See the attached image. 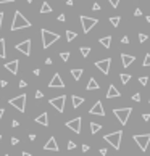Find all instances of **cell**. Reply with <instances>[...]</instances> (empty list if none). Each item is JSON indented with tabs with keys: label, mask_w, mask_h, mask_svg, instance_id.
Returning <instances> with one entry per match:
<instances>
[{
	"label": "cell",
	"mask_w": 150,
	"mask_h": 156,
	"mask_svg": "<svg viewBox=\"0 0 150 156\" xmlns=\"http://www.w3.org/2000/svg\"><path fill=\"white\" fill-rule=\"evenodd\" d=\"M121 137H123V130H116V132H112V134H107L103 137V140L108 142L115 150H119V146H121Z\"/></svg>",
	"instance_id": "cell-3"
},
{
	"label": "cell",
	"mask_w": 150,
	"mask_h": 156,
	"mask_svg": "<svg viewBox=\"0 0 150 156\" xmlns=\"http://www.w3.org/2000/svg\"><path fill=\"white\" fill-rule=\"evenodd\" d=\"M28 84H26V80H20V87H26Z\"/></svg>",
	"instance_id": "cell-47"
},
{
	"label": "cell",
	"mask_w": 150,
	"mask_h": 156,
	"mask_svg": "<svg viewBox=\"0 0 150 156\" xmlns=\"http://www.w3.org/2000/svg\"><path fill=\"white\" fill-rule=\"evenodd\" d=\"M121 42H123V44H129V37H128V35H124V37L121 39Z\"/></svg>",
	"instance_id": "cell-42"
},
{
	"label": "cell",
	"mask_w": 150,
	"mask_h": 156,
	"mask_svg": "<svg viewBox=\"0 0 150 156\" xmlns=\"http://www.w3.org/2000/svg\"><path fill=\"white\" fill-rule=\"evenodd\" d=\"M76 37H77V34H76V32H73V31H66V40H68V42L74 40Z\"/></svg>",
	"instance_id": "cell-29"
},
{
	"label": "cell",
	"mask_w": 150,
	"mask_h": 156,
	"mask_svg": "<svg viewBox=\"0 0 150 156\" xmlns=\"http://www.w3.org/2000/svg\"><path fill=\"white\" fill-rule=\"evenodd\" d=\"M20 143V139H16V137H11V145H18Z\"/></svg>",
	"instance_id": "cell-38"
},
{
	"label": "cell",
	"mask_w": 150,
	"mask_h": 156,
	"mask_svg": "<svg viewBox=\"0 0 150 156\" xmlns=\"http://www.w3.org/2000/svg\"><path fill=\"white\" fill-rule=\"evenodd\" d=\"M140 15H142V10H140V8H136V10H134V16H140Z\"/></svg>",
	"instance_id": "cell-39"
},
{
	"label": "cell",
	"mask_w": 150,
	"mask_h": 156,
	"mask_svg": "<svg viewBox=\"0 0 150 156\" xmlns=\"http://www.w3.org/2000/svg\"><path fill=\"white\" fill-rule=\"evenodd\" d=\"M52 63H53L52 58H47V60H45V64H52Z\"/></svg>",
	"instance_id": "cell-51"
},
{
	"label": "cell",
	"mask_w": 150,
	"mask_h": 156,
	"mask_svg": "<svg viewBox=\"0 0 150 156\" xmlns=\"http://www.w3.org/2000/svg\"><path fill=\"white\" fill-rule=\"evenodd\" d=\"M119 21H121V18H119V16H112V18H110V23H112V26H115V28H118V26H119Z\"/></svg>",
	"instance_id": "cell-27"
},
{
	"label": "cell",
	"mask_w": 150,
	"mask_h": 156,
	"mask_svg": "<svg viewBox=\"0 0 150 156\" xmlns=\"http://www.w3.org/2000/svg\"><path fill=\"white\" fill-rule=\"evenodd\" d=\"M42 97H44V94H42L40 90H37V92H36V98H37V100H39V98H42Z\"/></svg>",
	"instance_id": "cell-41"
},
{
	"label": "cell",
	"mask_w": 150,
	"mask_h": 156,
	"mask_svg": "<svg viewBox=\"0 0 150 156\" xmlns=\"http://www.w3.org/2000/svg\"><path fill=\"white\" fill-rule=\"evenodd\" d=\"M66 5H68V7H71V5H73V0H66Z\"/></svg>",
	"instance_id": "cell-55"
},
{
	"label": "cell",
	"mask_w": 150,
	"mask_h": 156,
	"mask_svg": "<svg viewBox=\"0 0 150 156\" xmlns=\"http://www.w3.org/2000/svg\"><path fill=\"white\" fill-rule=\"evenodd\" d=\"M81 122H82V119L77 116V118H74V119L66 122V127L70 129V130H73L74 134H81Z\"/></svg>",
	"instance_id": "cell-10"
},
{
	"label": "cell",
	"mask_w": 150,
	"mask_h": 156,
	"mask_svg": "<svg viewBox=\"0 0 150 156\" xmlns=\"http://www.w3.org/2000/svg\"><path fill=\"white\" fill-rule=\"evenodd\" d=\"M11 2H15V0H0V3H11Z\"/></svg>",
	"instance_id": "cell-45"
},
{
	"label": "cell",
	"mask_w": 150,
	"mask_h": 156,
	"mask_svg": "<svg viewBox=\"0 0 150 156\" xmlns=\"http://www.w3.org/2000/svg\"><path fill=\"white\" fill-rule=\"evenodd\" d=\"M103 45V49H110V45H112V35H105V37H100V40H98Z\"/></svg>",
	"instance_id": "cell-19"
},
{
	"label": "cell",
	"mask_w": 150,
	"mask_h": 156,
	"mask_svg": "<svg viewBox=\"0 0 150 156\" xmlns=\"http://www.w3.org/2000/svg\"><path fill=\"white\" fill-rule=\"evenodd\" d=\"M147 39H149V35H147V34H142V32L139 34V42H140V44H142V42H145Z\"/></svg>",
	"instance_id": "cell-33"
},
{
	"label": "cell",
	"mask_w": 150,
	"mask_h": 156,
	"mask_svg": "<svg viewBox=\"0 0 150 156\" xmlns=\"http://www.w3.org/2000/svg\"><path fill=\"white\" fill-rule=\"evenodd\" d=\"M76 148V143L73 142V140H70V142H68V150H74Z\"/></svg>",
	"instance_id": "cell-35"
},
{
	"label": "cell",
	"mask_w": 150,
	"mask_h": 156,
	"mask_svg": "<svg viewBox=\"0 0 150 156\" xmlns=\"http://www.w3.org/2000/svg\"><path fill=\"white\" fill-rule=\"evenodd\" d=\"M134 142L139 145V148L142 150V151H147V148H149V143H150V134H137V135L133 137Z\"/></svg>",
	"instance_id": "cell-6"
},
{
	"label": "cell",
	"mask_w": 150,
	"mask_h": 156,
	"mask_svg": "<svg viewBox=\"0 0 150 156\" xmlns=\"http://www.w3.org/2000/svg\"><path fill=\"white\" fill-rule=\"evenodd\" d=\"M89 113H91V114H94V116H102V118H103V116H105V110H103V105H102V101H97V103H95L94 106L89 110Z\"/></svg>",
	"instance_id": "cell-13"
},
{
	"label": "cell",
	"mask_w": 150,
	"mask_h": 156,
	"mask_svg": "<svg viewBox=\"0 0 150 156\" xmlns=\"http://www.w3.org/2000/svg\"><path fill=\"white\" fill-rule=\"evenodd\" d=\"M119 79H121L123 84H128L131 80V74H124V73H123V74H119Z\"/></svg>",
	"instance_id": "cell-28"
},
{
	"label": "cell",
	"mask_w": 150,
	"mask_h": 156,
	"mask_svg": "<svg viewBox=\"0 0 150 156\" xmlns=\"http://www.w3.org/2000/svg\"><path fill=\"white\" fill-rule=\"evenodd\" d=\"M139 84H140V85H147V84H149V77H147V76H140L139 77Z\"/></svg>",
	"instance_id": "cell-31"
},
{
	"label": "cell",
	"mask_w": 150,
	"mask_h": 156,
	"mask_svg": "<svg viewBox=\"0 0 150 156\" xmlns=\"http://www.w3.org/2000/svg\"><path fill=\"white\" fill-rule=\"evenodd\" d=\"M40 13H52V7H50L47 2H44L42 7H40Z\"/></svg>",
	"instance_id": "cell-24"
},
{
	"label": "cell",
	"mask_w": 150,
	"mask_h": 156,
	"mask_svg": "<svg viewBox=\"0 0 150 156\" xmlns=\"http://www.w3.org/2000/svg\"><path fill=\"white\" fill-rule=\"evenodd\" d=\"M118 97H121V92H119L113 84H110L108 92H107V98H118Z\"/></svg>",
	"instance_id": "cell-17"
},
{
	"label": "cell",
	"mask_w": 150,
	"mask_h": 156,
	"mask_svg": "<svg viewBox=\"0 0 150 156\" xmlns=\"http://www.w3.org/2000/svg\"><path fill=\"white\" fill-rule=\"evenodd\" d=\"M2 21H3V13L0 11V29H2Z\"/></svg>",
	"instance_id": "cell-46"
},
{
	"label": "cell",
	"mask_w": 150,
	"mask_h": 156,
	"mask_svg": "<svg viewBox=\"0 0 150 156\" xmlns=\"http://www.w3.org/2000/svg\"><path fill=\"white\" fill-rule=\"evenodd\" d=\"M65 19H66V18H65V15H60V16H58V21H65Z\"/></svg>",
	"instance_id": "cell-50"
},
{
	"label": "cell",
	"mask_w": 150,
	"mask_h": 156,
	"mask_svg": "<svg viewBox=\"0 0 150 156\" xmlns=\"http://www.w3.org/2000/svg\"><path fill=\"white\" fill-rule=\"evenodd\" d=\"M82 73H84L82 69H71V74H73V77L76 80H79L81 77H82Z\"/></svg>",
	"instance_id": "cell-25"
},
{
	"label": "cell",
	"mask_w": 150,
	"mask_h": 156,
	"mask_svg": "<svg viewBox=\"0 0 150 156\" xmlns=\"http://www.w3.org/2000/svg\"><path fill=\"white\" fill-rule=\"evenodd\" d=\"M108 2H110V5H112L113 8H116L119 5V0H108Z\"/></svg>",
	"instance_id": "cell-34"
},
{
	"label": "cell",
	"mask_w": 150,
	"mask_h": 156,
	"mask_svg": "<svg viewBox=\"0 0 150 156\" xmlns=\"http://www.w3.org/2000/svg\"><path fill=\"white\" fill-rule=\"evenodd\" d=\"M5 156H8V155H5Z\"/></svg>",
	"instance_id": "cell-61"
},
{
	"label": "cell",
	"mask_w": 150,
	"mask_h": 156,
	"mask_svg": "<svg viewBox=\"0 0 150 156\" xmlns=\"http://www.w3.org/2000/svg\"><path fill=\"white\" fill-rule=\"evenodd\" d=\"M82 151H89V145H82Z\"/></svg>",
	"instance_id": "cell-52"
},
{
	"label": "cell",
	"mask_w": 150,
	"mask_h": 156,
	"mask_svg": "<svg viewBox=\"0 0 150 156\" xmlns=\"http://www.w3.org/2000/svg\"><path fill=\"white\" fill-rule=\"evenodd\" d=\"M7 52H5V39H0V58H5Z\"/></svg>",
	"instance_id": "cell-23"
},
{
	"label": "cell",
	"mask_w": 150,
	"mask_h": 156,
	"mask_svg": "<svg viewBox=\"0 0 150 156\" xmlns=\"http://www.w3.org/2000/svg\"><path fill=\"white\" fill-rule=\"evenodd\" d=\"M44 150H45V151H58V143H57L55 137H50V139L47 140V143L44 145Z\"/></svg>",
	"instance_id": "cell-14"
},
{
	"label": "cell",
	"mask_w": 150,
	"mask_h": 156,
	"mask_svg": "<svg viewBox=\"0 0 150 156\" xmlns=\"http://www.w3.org/2000/svg\"><path fill=\"white\" fill-rule=\"evenodd\" d=\"M113 113H115L116 119H118L123 125H126V122H128V119H129L131 113H133V108H115Z\"/></svg>",
	"instance_id": "cell-4"
},
{
	"label": "cell",
	"mask_w": 150,
	"mask_h": 156,
	"mask_svg": "<svg viewBox=\"0 0 150 156\" xmlns=\"http://www.w3.org/2000/svg\"><path fill=\"white\" fill-rule=\"evenodd\" d=\"M21 156H31V153H28V151H23V155Z\"/></svg>",
	"instance_id": "cell-56"
},
{
	"label": "cell",
	"mask_w": 150,
	"mask_h": 156,
	"mask_svg": "<svg viewBox=\"0 0 150 156\" xmlns=\"http://www.w3.org/2000/svg\"><path fill=\"white\" fill-rule=\"evenodd\" d=\"M49 87H50V89H63V87H65V82H63L61 76H60L58 73L53 74L52 80L49 82Z\"/></svg>",
	"instance_id": "cell-12"
},
{
	"label": "cell",
	"mask_w": 150,
	"mask_h": 156,
	"mask_svg": "<svg viewBox=\"0 0 150 156\" xmlns=\"http://www.w3.org/2000/svg\"><path fill=\"white\" fill-rule=\"evenodd\" d=\"M65 100H66V98H65V95H60V97L50 98L49 103L52 105V106L55 108L58 113H63V111H65Z\"/></svg>",
	"instance_id": "cell-8"
},
{
	"label": "cell",
	"mask_w": 150,
	"mask_h": 156,
	"mask_svg": "<svg viewBox=\"0 0 150 156\" xmlns=\"http://www.w3.org/2000/svg\"><path fill=\"white\" fill-rule=\"evenodd\" d=\"M100 129H102V125L98 124V122H91V134H92V135H95Z\"/></svg>",
	"instance_id": "cell-22"
},
{
	"label": "cell",
	"mask_w": 150,
	"mask_h": 156,
	"mask_svg": "<svg viewBox=\"0 0 150 156\" xmlns=\"http://www.w3.org/2000/svg\"><path fill=\"white\" fill-rule=\"evenodd\" d=\"M7 80H0V85H2V87H7Z\"/></svg>",
	"instance_id": "cell-49"
},
{
	"label": "cell",
	"mask_w": 150,
	"mask_h": 156,
	"mask_svg": "<svg viewBox=\"0 0 150 156\" xmlns=\"http://www.w3.org/2000/svg\"><path fill=\"white\" fill-rule=\"evenodd\" d=\"M60 58H61L63 61L66 63L68 60H70V52H61V53H60Z\"/></svg>",
	"instance_id": "cell-30"
},
{
	"label": "cell",
	"mask_w": 150,
	"mask_h": 156,
	"mask_svg": "<svg viewBox=\"0 0 150 156\" xmlns=\"http://www.w3.org/2000/svg\"><path fill=\"white\" fill-rule=\"evenodd\" d=\"M142 66H145V68H149V66H150V53H147V55H145V58H144Z\"/></svg>",
	"instance_id": "cell-32"
},
{
	"label": "cell",
	"mask_w": 150,
	"mask_h": 156,
	"mask_svg": "<svg viewBox=\"0 0 150 156\" xmlns=\"http://www.w3.org/2000/svg\"><path fill=\"white\" fill-rule=\"evenodd\" d=\"M98 153H100L102 156H107V153H108V150H107V148H100V150H98Z\"/></svg>",
	"instance_id": "cell-36"
},
{
	"label": "cell",
	"mask_w": 150,
	"mask_h": 156,
	"mask_svg": "<svg viewBox=\"0 0 150 156\" xmlns=\"http://www.w3.org/2000/svg\"><path fill=\"white\" fill-rule=\"evenodd\" d=\"M36 122H37V124H40V125H49V114H47V113H40V114L37 116V118H36Z\"/></svg>",
	"instance_id": "cell-18"
},
{
	"label": "cell",
	"mask_w": 150,
	"mask_h": 156,
	"mask_svg": "<svg viewBox=\"0 0 150 156\" xmlns=\"http://www.w3.org/2000/svg\"><path fill=\"white\" fill-rule=\"evenodd\" d=\"M79 19H81V24H82V31H84V34L91 32V29L98 23L97 18H89V16H81Z\"/></svg>",
	"instance_id": "cell-7"
},
{
	"label": "cell",
	"mask_w": 150,
	"mask_h": 156,
	"mask_svg": "<svg viewBox=\"0 0 150 156\" xmlns=\"http://www.w3.org/2000/svg\"><path fill=\"white\" fill-rule=\"evenodd\" d=\"M18 68H20V61H18V60H13V61L5 63V69L10 71L13 76H15V74H18Z\"/></svg>",
	"instance_id": "cell-15"
},
{
	"label": "cell",
	"mask_w": 150,
	"mask_h": 156,
	"mask_svg": "<svg viewBox=\"0 0 150 156\" xmlns=\"http://www.w3.org/2000/svg\"><path fill=\"white\" fill-rule=\"evenodd\" d=\"M92 8H94V11H98V10H100V5H98V3H94V7H92Z\"/></svg>",
	"instance_id": "cell-44"
},
{
	"label": "cell",
	"mask_w": 150,
	"mask_h": 156,
	"mask_svg": "<svg viewBox=\"0 0 150 156\" xmlns=\"http://www.w3.org/2000/svg\"><path fill=\"white\" fill-rule=\"evenodd\" d=\"M18 125H20V122H18L16 119H13V121H11V127H18Z\"/></svg>",
	"instance_id": "cell-43"
},
{
	"label": "cell",
	"mask_w": 150,
	"mask_h": 156,
	"mask_svg": "<svg viewBox=\"0 0 150 156\" xmlns=\"http://www.w3.org/2000/svg\"><path fill=\"white\" fill-rule=\"evenodd\" d=\"M29 140H31V142H34V140H36V135H34V134H29Z\"/></svg>",
	"instance_id": "cell-48"
},
{
	"label": "cell",
	"mask_w": 150,
	"mask_h": 156,
	"mask_svg": "<svg viewBox=\"0 0 150 156\" xmlns=\"http://www.w3.org/2000/svg\"><path fill=\"white\" fill-rule=\"evenodd\" d=\"M121 61H123V66H124V68H129V66L133 64L134 61H136V56L123 53V55H121Z\"/></svg>",
	"instance_id": "cell-16"
},
{
	"label": "cell",
	"mask_w": 150,
	"mask_h": 156,
	"mask_svg": "<svg viewBox=\"0 0 150 156\" xmlns=\"http://www.w3.org/2000/svg\"><path fill=\"white\" fill-rule=\"evenodd\" d=\"M133 100H134V101H140V95H139V94H134V95H133Z\"/></svg>",
	"instance_id": "cell-40"
},
{
	"label": "cell",
	"mask_w": 150,
	"mask_h": 156,
	"mask_svg": "<svg viewBox=\"0 0 150 156\" xmlns=\"http://www.w3.org/2000/svg\"><path fill=\"white\" fill-rule=\"evenodd\" d=\"M110 64H112V58H105V60H100V61H95V66H97L105 76L110 73Z\"/></svg>",
	"instance_id": "cell-11"
},
{
	"label": "cell",
	"mask_w": 150,
	"mask_h": 156,
	"mask_svg": "<svg viewBox=\"0 0 150 156\" xmlns=\"http://www.w3.org/2000/svg\"><path fill=\"white\" fill-rule=\"evenodd\" d=\"M26 2H28V3H32V0H26Z\"/></svg>",
	"instance_id": "cell-58"
},
{
	"label": "cell",
	"mask_w": 150,
	"mask_h": 156,
	"mask_svg": "<svg viewBox=\"0 0 150 156\" xmlns=\"http://www.w3.org/2000/svg\"><path fill=\"white\" fill-rule=\"evenodd\" d=\"M40 74V69H34V76H39Z\"/></svg>",
	"instance_id": "cell-54"
},
{
	"label": "cell",
	"mask_w": 150,
	"mask_h": 156,
	"mask_svg": "<svg viewBox=\"0 0 150 156\" xmlns=\"http://www.w3.org/2000/svg\"><path fill=\"white\" fill-rule=\"evenodd\" d=\"M149 103H150V98H149Z\"/></svg>",
	"instance_id": "cell-60"
},
{
	"label": "cell",
	"mask_w": 150,
	"mask_h": 156,
	"mask_svg": "<svg viewBox=\"0 0 150 156\" xmlns=\"http://www.w3.org/2000/svg\"><path fill=\"white\" fill-rule=\"evenodd\" d=\"M86 89H87V90H97V89H98V82L94 79V77H91V79H89V82H87V87H86Z\"/></svg>",
	"instance_id": "cell-20"
},
{
	"label": "cell",
	"mask_w": 150,
	"mask_h": 156,
	"mask_svg": "<svg viewBox=\"0 0 150 156\" xmlns=\"http://www.w3.org/2000/svg\"><path fill=\"white\" fill-rule=\"evenodd\" d=\"M79 52H81V55H82V58H87L89 53H91V49H89V47H81Z\"/></svg>",
	"instance_id": "cell-26"
},
{
	"label": "cell",
	"mask_w": 150,
	"mask_h": 156,
	"mask_svg": "<svg viewBox=\"0 0 150 156\" xmlns=\"http://www.w3.org/2000/svg\"><path fill=\"white\" fill-rule=\"evenodd\" d=\"M40 35H42V47H44V49H49L52 44H55L60 39V35L57 34V32H50V31H47V29H42Z\"/></svg>",
	"instance_id": "cell-2"
},
{
	"label": "cell",
	"mask_w": 150,
	"mask_h": 156,
	"mask_svg": "<svg viewBox=\"0 0 150 156\" xmlns=\"http://www.w3.org/2000/svg\"><path fill=\"white\" fill-rule=\"evenodd\" d=\"M0 142H2V135H0Z\"/></svg>",
	"instance_id": "cell-59"
},
{
	"label": "cell",
	"mask_w": 150,
	"mask_h": 156,
	"mask_svg": "<svg viewBox=\"0 0 150 156\" xmlns=\"http://www.w3.org/2000/svg\"><path fill=\"white\" fill-rule=\"evenodd\" d=\"M145 21H147V23H150V15H149V16L145 18Z\"/></svg>",
	"instance_id": "cell-57"
},
{
	"label": "cell",
	"mask_w": 150,
	"mask_h": 156,
	"mask_svg": "<svg viewBox=\"0 0 150 156\" xmlns=\"http://www.w3.org/2000/svg\"><path fill=\"white\" fill-rule=\"evenodd\" d=\"M142 118H144V121H145V122H149V121H150V114H149V113H144Z\"/></svg>",
	"instance_id": "cell-37"
},
{
	"label": "cell",
	"mask_w": 150,
	"mask_h": 156,
	"mask_svg": "<svg viewBox=\"0 0 150 156\" xmlns=\"http://www.w3.org/2000/svg\"><path fill=\"white\" fill-rule=\"evenodd\" d=\"M71 100H73V106L74 108L81 106V105L84 103V98L82 97H77V95H73V97H71Z\"/></svg>",
	"instance_id": "cell-21"
},
{
	"label": "cell",
	"mask_w": 150,
	"mask_h": 156,
	"mask_svg": "<svg viewBox=\"0 0 150 156\" xmlns=\"http://www.w3.org/2000/svg\"><path fill=\"white\" fill-rule=\"evenodd\" d=\"M3 113H5V110H3V108H0V119H2V116H3Z\"/></svg>",
	"instance_id": "cell-53"
},
{
	"label": "cell",
	"mask_w": 150,
	"mask_h": 156,
	"mask_svg": "<svg viewBox=\"0 0 150 156\" xmlns=\"http://www.w3.org/2000/svg\"><path fill=\"white\" fill-rule=\"evenodd\" d=\"M15 49H16L18 52H21L23 55L29 56V55H31V40H29V39H26V40L16 44V47H15Z\"/></svg>",
	"instance_id": "cell-9"
},
{
	"label": "cell",
	"mask_w": 150,
	"mask_h": 156,
	"mask_svg": "<svg viewBox=\"0 0 150 156\" xmlns=\"http://www.w3.org/2000/svg\"><path fill=\"white\" fill-rule=\"evenodd\" d=\"M24 28H31V23L21 15V11H15V16H13V21H11L10 29L11 31H20V29H24Z\"/></svg>",
	"instance_id": "cell-1"
},
{
	"label": "cell",
	"mask_w": 150,
	"mask_h": 156,
	"mask_svg": "<svg viewBox=\"0 0 150 156\" xmlns=\"http://www.w3.org/2000/svg\"><path fill=\"white\" fill-rule=\"evenodd\" d=\"M8 103H10L13 108H16L20 113H24V110H26V95H18V97L8 100Z\"/></svg>",
	"instance_id": "cell-5"
}]
</instances>
